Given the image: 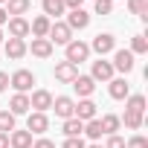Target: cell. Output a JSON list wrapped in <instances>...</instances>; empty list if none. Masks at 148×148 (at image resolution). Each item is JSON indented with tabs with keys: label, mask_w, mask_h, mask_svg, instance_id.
Here are the masks:
<instances>
[{
	"label": "cell",
	"mask_w": 148,
	"mask_h": 148,
	"mask_svg": "<svg viewBox=\"0 0 148 148\" xmlns=\"http://www.w3.org/2000/svg\"><path fill=\"white\" fill-rule=\"evenodd\" d=\"M47 38H49V44H70L73 41V29L67 26V23H61V21H55L52 26H49V32H47Z\"/></svg>",
	"instance_id": "1"
},
{
	"label": "cell",
	"mask_w": 148,
	"mask_h": 148,
	"mask_svg": "<svg viewBox=\"0 0 148 148\" xmlns=\"http://www.w3.org/2000/svg\"><path fill=\"white\" fill-rule=\"evenodd\" d=\"M90 49H93V52H99V58H105L108 52H113V49H116V38H113L110 32H99V35L93 38Z\"/></svg>",
	"instance_id": "2"
},
{
	"label": "cell",
	"mask_w": 148,
	"mask_h": 148,
	"mask_svg": "<svg viewBox=\"0 0 148 148\" xmlns=\"http://www.w3.org/2000/svg\"><path fill=\"white\" fill-rule=\"evenodd\" d=\"M87 55H90V47L87 44H82V41H70L67 44V61L70 64H82V61H87Z\"/></svg>",
	"instance_id": "3"
},
{
	"label": "cell",
	"mask_w": 148,
	"mask_h": 148,
	"mask_svg": "<svg viewBox=\"0 0 148 148\" xmlns=\"http://www.w3.org/2000/svg\"><path fill=\"white\" fill-rule=\"evenodd\" d=\"M113 70H119V73H131L134 70V52L131 49H113Z\"/></svg>",
	"instance_id": "4"
},
{
	"label": "cell",
	"mask_w": 148,
	"mask_h": 148,
	"mask_svg": "<svg viewBox=\"0 0 148 148\" xmlns=\"http://www.w3.org/2000/svg\"><path fill=\"white\" fill-rule=\"evenodd\" d=\"M9 84H12L18 93H26V90H32V84H35V76H32L29 70H18L15 76L9 79Z\"/></svg>",
	"instance_id": "5"
},
{
	"label": "cell",
	"mask_w": 148,
	"mask_h": 148,
	"mask_svg": "<svg viewBox=\"0 0 148 148\" xmlns=\"http://www.w3.org/2000/svg\"><path fill=\"white\" fill-rule=\"evenodd\" d=\"M52 110L61 119H73V113H76V102H73L70 96H58V99H52Z\"/></svg>",
	"instance_id": "6"
},
{
	"label": "cell",
	"mask_w": 148,
	"mask_h": 148,
	"mask_svg": "<svg viewBox=\"0 0 148 148\" xmlns=\"http://www.w3.org/2000/svg\"><path fill=\"white\" fill-rule=\"evenodd\" d=\"M90 79H93V82H110V79H113V64L105 61V58L93 61V73H90Z\"/></svg>",
	"instance_id": "7"
},
{
	"label": "cell",
	"mask_w": 148,
	"mask_h": 148,
	"mask_svg": "<svg viewBox=\"0 0 148 148\" xmlns=\"http://www.w3.org/2000/svg\"><path fill=\"white\" fill-rule=\"evenodd\" d=\"M76 76H79V67H76V64H70V61H58V64H55V79H58V82L73 84Z\"/></svg>",
	"instance_id": "8"
},
{
	"label": "cell",
	"mask_w": 148,
	"mask_h": 148,
	"mask_svg": "<svg viewBox=\"0 0 148 148\" xmlns=\"http://www.w3.org/2000/svg\"><path fill=\"white\" fill-rule=\"evenodd\" d=\"M29 108H35L38 113L49 110V108H52V93H49V90H35V93L29 96Z\"/></svg>",
	"instance_id": "9"
},
{
	"label": "cell",
	"mask_w": 148,
	"mask_h": 148,
	"mask_svg": "<svg viewBox=\"0 0 148 148\" xmlns=\"http://www.w3.org/2000/svg\"><path fill=\"white\" fill-rule=\"evenodd\" d=\"M49 128V119H47V113H29V119H26V131L29 134H44Z\"/></svg>",
	"instance_id": "10"
},
{
	"label": "cell",
	"mask_w": 148,
	"mask_h": 148,
	"mask_svg": "<svg viewBox=\"0 0 148 148\" xmlns=\"http://www.w3.org/2000/svg\"><path fill=\"white\" fill-rule=\"evenodd\" d=\"M90 23V15L84 12V9H70V15H67V26L76 32V29H84Z\"/></svg>",
	"instance_id": "11"
},
{
	"label": "cell",
	"mask_w": 148,
	"mask_h": 148,
	"mask_svg": "<svg viewBox=\"0 0 148 148\" xmlns=\"http://www.w3.org/2000/svg\"><path fill=\"white\" fill-rule=\"evenodd\" d=\"M73 87H76V93L82 99H90V93L96 90V82L90 76H76V79H73Z\"/></svg>",
	"instance_id": "12"
},
{
	"label": "cell",
	"mask_w": 148,
	"mask_h": 148,
	"mask_svg": "<svg viewBox=\"0 0 148 148\" xmlns=\"http://www.w3.org/2000/svg\"><path fill=\"white\" fill-rule=\"evenodd\" d=\"M73 116H76L79 122H90V119H96V105L90 99H82L76 105V113H73Z\"/></svg>",
	"instance_id": "13"
},
{
	"label": "cell",
	"mask_w": 148,
	"mask_h": 148,
	"mask_svg": "<svg viewBox=\"0 0 148 148\" xmlns=\"http://www.w3.org/2000/svg\"><path fill=\"white\" fill-rule=\"evenodd\" d=\"M29 49H26V41H21V38H9L6 41V58H12V61H18V58H23Z\"/></svg>",
	"instance_id": "14"
},
{
	"label": "cell",
	"mask_w": 148,
	"mask_h": 148,
	"mask_svg": "<svg viewBox=\"0 0 148 148\" xmlns=\"http://www.w3.org/2000/svg\"><path fill=\"white\" fill-rule=\"evenodd\" d=\"M49 26H52V21H49L47 15H38V18L29 23V32H32V38H47Z\"/></svg>",
	"instance_id": "15"
},
{
	"label": "cell",
	"mask_w": 148,
	"mask_h": 148,
	"mask_svg": "<svg viewBox=\"0 0 148 148\" xmlns=\"http://www.w3.org/2000/svg\"><path fill=\"white\" fill-rule=\"evenodd\" d=\"M9 35L23 41V38L29 35V21H26V18H9Z\"/></svg>",
	"instance_id": "16"
},
{
	"label": "cell",
	"mask_w": 148,
	"mask_h": 148,
	"mask_svg": "<svg viewBox=\"0 0 148 148\" xmlns=\"http://www.w3.org/2000/svg\"><path fill=\"white\" fill-rule=\"evenodd\" d=\"M26 49H32L35 58H49V55H52V44H49V38H32V47H26Z\"/></svg>",
	"instance_id": "17"
},
{
	"label": "cell",
	"mask_w": 148,
	"mask_h": 148,
	"mask_svg": "<svg viewBox=\"0 0 148 148\" xmlns=\"http://www.w3.org/2000/svg\"><path fill=\"white\" fill-rule=\"evenodd\" d=\"M110 99H128L131 96V84L125 79H110Z\"/></svg>",
	"instance_id": "18"
},
{
	"label": "cell",
	"mask_w": 148,
	"mask_h": 148,
	"mask_svg": "<svg viewBox=\"0 0 148 148\" xmlns=\"http://www.w3.org/2000/svg\"><path fill=\"white\" fill-rule=\"evenodd\" d=\"M9 145L12 148H32V134L29 131H12L9 134Z\"/></svg>",
	"instance_id": "19"
},
{
	"label": "cell",
	"mask_w": 148,
	"mask_h": 148,
	"mask_svg": "<svg viewBox=\"0 0 148 148\" xmlns=\"http://www.w3.org/2000/svg\"><path fill=\"white\" fill-rule=\"evenodd\" d=\"M99 125H102V134H108V136H110V134H116V131H119L122 119H119L116 113H105V116L99 119Z\"/></svg>",
	"instance_id": "20"
},
{
	"label": "cell",
	"mask_w": 148,
	"mask_h": 148,
	"mask_svg": "<svg viewBox=\"0 0 148 148\" xmlns=\"http://www.w3.org/2000/svg\"><path fill=\"white\" fill-rule=\"evenodd\" d=\"M9 108H12L9 113H15V116H18V113H26V110H29V96H26V93H15L12 102H9Z\"/></svg>",
	"instance_id": "21"
},
{
	"label": "cell",
	"mask_w": 148,
	"mask_h": 148,
	"mask_svg": "<svg viewBox=\"0 0 148 148\" xmlns=\"http://www.w3.org/2000/svg\"><path fill=\"white\" fill-rule=\"evenodd\" d=\"M29 6H32V0H9V9H6V15L23 18V15L29 12Z\"/></svg>",
	"instance_id": "22"
},
{
	"label": "cell",
	"mask_w": 148,
	"mask_h": 148,
	"mask_svg": "<svg viewBox=\"0 0 148 148\" xmlns=\"http://www.w3.org/2000/svg\"><path fill=\"white\" fill-rule=\"evenodd\" d=\"M64 134H67V136H82V134H84V122H79L76 116H73V119H64Z\"/></svg>",
	"instance_id": "23"
},
{
	"label": "cell",
	"mask_w": 148,
	"mask_h": 148,
	"mask_svg": "<svg viewBox=\"0 0 148 148\" xmlns=\"http://www.w3.org/2000/svg\"><path fill=\"white\" fill-rule=\"evenodd\" d=\"M131 15H139L142 21H148V0H128Z\"/></svg>",
	"instance_id": "24"
},
{
	"label": "cell",
	"mask_w": 148,
	"mask_h": 148,
	"mask_svg": "<svg viewBox=\"0 0 148 148\" xmlns=\"http://www.w3.org/2000/svg\"><path fill=\"white\" fill-rule=\"evenodd\" d=\"M15 131V113L0 110V134H12Z\"/></svg>",
	"instance_id": "25"
},
{
	"label": "cell",
	"mask_w": 148,
	"mask_h": 148,
	"mask_svg": "<svg viewBox=\"0 0 148 148\" xmlns=\"http://www.w3.org/2000/svg\"><path fill=\"white\" fill-rule=\"evenodd\" d=\"M44 15L49 18V15H64V0H44Z\"/></svg>",
	"instance_id": "26"
},
{
	"label": "cell",
	"mask_w": 148,
	"mask_h": 148,
	"mask_svg": "<svg viewBox=\"0 0 148 148\" xmlns=\"http://www.w3.org/2000/svg\"><path fill=\"white\" fill-rule=\"evenodd\" d=\"M125 110L145 113V96H142V93H134V96H128V108H125Z\"/></svg>",
	"instance_id": "27"
},
{
	"label": "cell",
	"mask_w": 148,
	"mask_h": 148,
	"mask_svg": "<svg viewBox=\"0 0 148 148\" xmlns=\"http://www.w3.org/2000/svg\"><path fill=\"white\" fill-rule=\"evenodd\" d=\"M125 128H131V131L142 128V113H136V110H125Z\"/></svg>",
	"instance_id": "28"
},
{
	"label": "cell",
	"mask_w": 148,
	"mask_h": 148,
	"mask_svg": "<svg viewBox=\"0 0 148 148\" xmlns=\"http://www.w3.org/2000/svg\"><path fill=\"white\" fill-rule=\"evenodd\" d=\"M131 52H136V55L148 52V41H145V35H134V38H131Z\"/></svg>",
	"instance_id": "29"
},
{
	"label": "cell",
	"mask_w": 148,
	"mask_h": 148,
	"mask_svg": "<svg viewBox=\"0 0 148 148\" xmlns=\"http://www.w3.org/2000/svg\"><path fill=\"white\" fill-rule=\"evenodd\" d=\"M84 134H87L90 139H99V136H102V125H99V119H90V122H84Z\"/></svg>",
	"instance_id": "30"
},
{
	"label": "cell",
	"mask_w": 148,
	"mask_h": 148,
	"mask_svg": "<svg viewBox=\"0 0 148 148\" xmlns=\"http://www.w3.org/2000/svg\"><path fill=\"white\" fill-rule=\"evenodd\" d=\"M125 148H148V139H145L142 134H136V136H131V139L125 142Z\"/></svg>",
	"instance_id": "31"
},
{
	"label": "cell",
	"mask_w": 148,
	"mask_h": 148,
	"mask_svg": "<svg viewBox=\"0 0 148 148\" xmlns=\"http://www.w3.org/2000/svg\"><path fill=\"white\" fill-rule=\"evenodd\" d=\"M113 12V0H96V15H110Z\"/></svg>",
	"instance_id": "32"
},
{
	"label": "cell",
	"mask_w": 148,
	"mask_h": 148,
	"mask_svg": "<svg viewBox=\"0 0 148 148\" xmlns=\"http://www.w3.org/2000/svg\"><path fill=\"white\" fill-rule=\"evenodd\" d=\"M105 148H125V139H122V136H116V134H110V136H108V142H105Z\"/></svg>",
	"instance_id": "33"
},
{
	"label": "cell",
	"mask_w": 148,
	"mask_h": 148,
	"mask_svg": "<svg viewBox=\"0 0 148 148\" xmlns=\"http://www.w3.org/2000/svg\"><path fill=\"white\" fill-rule=\"evenodd\" d=\"M64 148H84V139L82 136H67L64 139Z\"/></svg>",
	"instance_id": "34"
},
{
	"label": "cell",
	"mask_w": 148,
	"mask_h": 148,
	"mask_svg": "<svg viewBox=\"0 0 148 148\" xmlns=\"http://www.w3.org/2000/svg\"><path fill=\"white\" fill-rule=\"evenodd\" d=\"M32 148H55V142L52 139H38V142H32Z\"/></svg>",
	"instance_id": "35"
},
{
	"label": "cell",
	"mask_w": 148,
	"mask_h": 148,
	"mask_svg": "<svg viewBox=\"0 0 148 148\" xmlns=\"http://www.w3.org/2000/svg\"><path fill=\"white\" fill-rule=\"evenodd\" d=\"M84 0H64V9H82Z\"/></svg>",
	"instance_id": "36"
},
{
	"label": "cell",
	"mask_w": 148,
	"mask_h": 148,
	"mask_svg": "<svg viewBox=\"0 0 148 148\" xmlns=\"http://www.w3.org/2000/svg\"><path fill=\"white\" fill-rule=\"evenodd\" d=\"M9 87V76H6V73H0V93H3Z\"/></svg>",
	"instance_id": "37"
},
{
	"label": "cell",
	"mask_w": 148,
	"mask_h": 148,
	"mask_svg": "<svg viewBox=\"0 0 148 148\" xmlns=\"http://www.w3.org/2000/svg\"><path fill=\"white\" fill-rule=\"evenodd\" d=\"M0 148H9V134H0Z\"/></svg>",
	"instance_id": "38"
},
{
	"label": "cell",
	"mask_w": 148,
	"mask_h": 148,
	"mask_svg": "<svg viewBox=\"0 0 148 148\" xmlns=\"http://www.w3.org/2000/svg\"><path fill=\"white\" fill-rule=\"evenodd\" d=\"M3 23H9V15H6V9H0V26Z\"/></svg>",
	"instance_id": "39"
},
{
	"label": "cell",
	"mask_w": 148,
	"mask_h": 148,
	"mask_svg": "<svg viewBox=\"0 0 148 148\" xmlns=\"http://www.w3.org/2000/svg\"><path fill=\"white\" fill-rule=\"evenodd\" d=\"M84 148H102V145H84Z\"/></svg>",
	"instance_id": "40"
},
{
	"label": "cell",
	"mask_w": 148,
	"mask_h": 148,
	"mask_svg": "<svg viewBox=\"0 0 148 148\" xmlns=\"http://www.w3.org/2000/svg\"><path fill=\"white\" fill-rule=\"evenodd\" d=\"M0 44H3V32H0Z\"/></svg>",
	"instance_id": "41"
},
{
	"label": "cell",
	"mask_w": 148,
	"mask_h": 148,
	"mask_svg": "<svg viewBox=\"0 0 148 148\" xmlns=\"http://www.w3.org/2000/svg\"><path fill=\"white\" fill-rule=\"evenodd\" d=\"M0 3H9V0H0Z\"/></svg>",
	"instance_id": "42"
}]
</instances>
